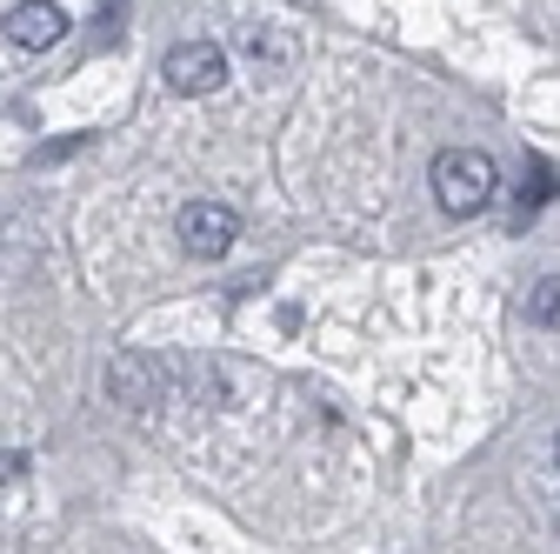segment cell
Listing matches in <instances>:
<instances>
[{"instance_id": "cell-1", "label": "cell", "mask_w": 560, "mask_h": 554, "mask_svg": "<svg viewBox=\"0 0 560 554\" xmlns=\"http://www.w3.org/2000/svg\"><path fill=\"white\" fill-rule=\"evenodd\" d=\"M494 187H501V174H494V161H487L480 148H441L434 154V200L454 221L480 215V207L494 200Z\"/></svg>"}, {"instance_id": "cell-2", "label": "cell", "mask_w": 560, "mask_h": 554, "mask_svg": "<svg viewBox=\"0 0 560 554\" xmlns=\"http://www.w3.org/2000/svg\"><path fill=\"white\" fill-rule=\"evenodd\" d=\"M174 234H180V247L194 261H221L234 247V234H241V215H234L228 200H187L180 221H174Z\"/></svg>"}, {"instance_id": "cell-3", "label": "cell", "mask_w": 560, "mask_h": 554, "mask_svg": "<svg viewBox=\"0 0 560 554\" xmlns=\"http://www.w3.org/2000/svg\"><path fill=\"white\" fill-rule=\"evenodd\" d=\"M107 394L127 407V414H154L161 407V394H167V361H154V355H114V368H107Z\"/></svg>"}, {"instance_id": "cell-4", "label": "cell", "mask_w": 560, "mask_h": 554, "mask_svg": "<svg viewBox=\"0 0 560 554\" xmlns=\"http://www.w3.org/2000/svg\"><path fill=\"white\" fill-rule=\"evenodd\" d=\"M228 81V54L214 47V41H180V47H167V88L174 94H214Z\"/></svg>"}, {"instance_id": "cell-5", "label": "cell", "mask_w": 560, "mask_h": 554, "mask_svg": "<svg viewBox=\"0 0 560 554\" xmlns=\"http://www.w3.org/2000/svg\"><path fill=\"white\" fill-rule=\"evenodd\" d=\"M8 41L14 47H27V54H40V47H54L60 34H67V14L54 8V0H21V8H8Z\"/></svg>"}, {"instance_id": "cell-6", "label": "cell", "mask_w": 560, "mask_h": 554, "mask_svg": "<svg viewBox=\"0 0 560 554\" xmlns=\"http://www.w3.org/2000/svg\"><path fill=\"white\" fill-rule=\"evenodd\" d=\"M553 194H560L553 168H547V161H527V174H521V207H514V215H521V221H534V215H540V207H547Z\"/></svg>"}, {"instance_id": "cell-7", "label": "cell", "mask_w": 560, "mask_h": 554, "mask_svg": "<svg viewBox=\"0 0 560 554\" xmlns=\"http://www.w3.org/2000/svg\"><path fill=\"white\" fill-rule=\"evenodd\" d=\"M527 321L560 334V274H547V281H534V288H527Z\"/></svg>"}, {"instance_id": "cell-8", "label": "cell", "mask_w": 560, "mask_h": 554, "mask_svg": "<svg viewBox=\"0 0 560 554\" xmlns=\"http://www.w3.org/2000/svg\"><path fill=\"white\" fill-rule=\"evenodd\" d=\"M241 47H247L254 60H273V67H280V60L294 54V41H288V34H273L267 21H260V27H247V34H241Z\"/></svg>"}, {"instance_id": "cell-9", "label": "cell", "mask_w": 560, "mask_h": 554, "mask_svg": "<svg viewBox=\"0 0 560 554\" xmlns=\"http://www.w3.org/2000/svg\"><path fill=\"white\" fill-rule=\"evenodd\" d=\"M21 474H27V454H0V488H14Z\"/></svg>"}, {"instance_id": "cell-10", "label": "cell", "mask_w": 560, "mask_h": 554, "mask_svg": "<svg viewBox=\"0 0 560 554\" xmlns=\"http://www.w3.org/2000/svg\"><path fill=\"white\" fill-rule=\"evenodd\" d=\"M553 468H560V435H553Z\"/></svg>"}]
</instances>
